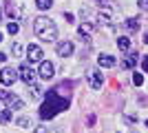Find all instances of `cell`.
Returning <instances> with one entry per match:
<instances>
[{
  "label": "cell",
  "instance_id": "6da1fadb",
  "mask_svg": "<svg viewBox=\"0 0 148 133\" xmlns=\"http://www.w3.org/2000/svg\"><path fill=\"white\" fill-rule=\"evenodd\" d=\"M69 98L66 95H60L58 91H49L47 93V100L42 102V107H40V118L42 120H51V118H56L60 111H66L69 109Z\"/></svg>",
  "mask_w": 148,
  "mask_h": 133
},
{
  "label": "cell",
  "instance_id": "7a4b0ae2",
  "mask_svg": "<svg viewBox=\"0 0 148 133\" xmlns=\"http://www.w3.org/2000/svg\"><path fill=\"white\" fill-rule=\"evenodd\" d=\"M33 33H36L40 40H44V42H53V40L58 38V27L51 18L40 16V18L33 20Z\"/></svg>",
  "mask_w": 148,
  "mask_h": 133
},
{
  "label": "cell",
  "instance_id": "3957f363",
  "mask_svg": "<svg viewBox=\"0 0 148 133\" xmlns=\"http://www.w3.org/2000/svg\"><path fill=\"white\" fill-rule=\"evenodd\" d=\"M0 102H5L9 111H13V109H22V107H25V102L20 100L18 95L9 93V91H5V89H0Z\"/></svg>",
  "mask_w": 148,
  "mask_h": 133
},
{
  "label": "cell",
  "instance_id": "277c9868",
  "mask_svg": "<svg viewBox=\"0 0 148 133\" xmlns=\"http://www.w3.org/2000/svg\"><path fill=\"white\" fill-rule=\"evenodd\" d=\"M18 80V71L11 69V67H5V69L0 71V84H5V87H9V84H13Z\"/></svg>",
  "mask_w": 148,
  "mask_h": 133
},
{
  "label": "cell",
  "instance_id": "5b68a950",
  "mask_svg": "<svg viewBox=\"0 0 148 133\" xmlns=\"http://www.w3.org/2000/svg\"><path fill=\"white\" fill-rule=\"evenodd\" d=\"M42 58H44V53H42V49H40L38 44H29V47H27V60H29L31 64L42 62Z\"/></svg>",
  "mask_w": 148,
  "mask_h": 133
},
{
  "label": "cell",
  "instance_id": "8992f818",
  "mask_svg": "<svg viewBox=\"0 0 148 133\" xmlns=\"http://www.w3.org/2000/svg\"><path fill=\"white\" fill-rule=\"evenodd\" d=\"M53 76H56V67H53L49 60H42V62H40V78H42V80H51Z\"/></svg>",
  "mask_w": 148,
  "mask_h": 133
},
{
  "label": "cell",
  "instance_id": "52a82bcc",
  "mask_svg": "<svg viewBox=\"0 0 148 133\" xmlns=\"http://www.w3.org/2000/svg\"><path fill=\"white\" fill-rule=\"evenodd\" d=\"M18 73H20V78L25 80L27 84H31V82H36V71L31 69V64H20V69H18Z\"/></svg>",
  "mask_w": 148,
  "mask_h": 133
},
{
  "label": "cell",
  "instance_id": "ba28073f",
  "mask_svg": "<svg viewBox=\"0 0 148 133\" xmlns=\"http://www.w3.org/2000/svg\"><path fill=\"white\" fill-rule=\"evenodd\" d=\"M88 84H91V89H102V84H104V76H102L97 69L88 71Z\"/></svg>",
  "mask_w": 148,
  "mask_h": 133
},
{
  "label": "cell",
  "instance_id": "9c48e42d",
  "mask_svg": "<svg viewBox=\"0 0 148 133\" xmlns=\"http://www.w3.org/2000/svg\"><path fill=\"white\" fill-rule=\"evenodd\" d=\"M97 64L102 67V69H111V67H115V64H117V60H115L113 56H108V53H104V56L97 58Z\"/></svg>",
  "mask_w": 148,
  "mask_h": 133
},
{
  "label": "cell",
  "instance_id": "30bf717a",
  "mask_svg": "<svg viewBox=\"0 0 148 133\" xmlns=\"http://www.w3.org/2000/svg\"><path fill=\"white\" fill-rule=\"evenodd\" d=\"M71 53H73V44L69 42V40H64V42L58 44V56L60 58H69Z\"/></svg>",
  "mask_w": 148,
  "mask_h": 133
},
{
  "label": "cell",
  "instance_id": "8fae6325",
  "mask_svg": "<svg viewBox=\"0 0 148 133\" xmlns=\"http://www.w3.org/2000/svg\"><path fill=\"white\" fill-rule=\"evenodd\" d=\"M137 58H139L137 53H128V56L122 60V69H133V67L137 64Z\"/></svg>",
  "mask_w": 148,
  "mask_h": 133
},
{
  "label": "cell",
  "instance_id": "7c38bea8",
  "mask_svg": "<svg viewBox=\"0 0 148 133\" xmlns=\"http://www.w3.org/2000/svg\"><path fill=\"white\" fill-rule=\"evenodd\" d=\"M117 47L122 51H128L130 49V40H128V36H119L117 38Z\"/></svg>",
  "mask_w": 148,
  "mask_h": 133
},
{
  "label": "cell",
  "instance_id": "4fadbf2b",
  "mask_svg": "<svg viewBox=\"0 0 148 133\" xmlns=\"http://www.w3.org/2000/svg\"><path fill=\"white\" fill-rule=\"evenodd\" d=\"M126 29L128 31H137L139 29V18H128L126 20Z\"/></svg>",
  "mask_w": 148,
  "mask_h": 133
},
{
  "label": "cell",
  "instance_id": "5bb4252c",
  "mask_svg": "<svg viewBox=\"0 0 148 133\" xmlns=\"http://www.w3.org/2000/svg\"><path fill=\"white\" fill-rule=\"evenodd\" d=\"M77 33H80L82 38H88V36H91V22H84V25H80Z\"/></svg>",
  "mask_w": 148,
  "mask_h": 133
},
{
  "label": "cell",
  "instance_id": "9a60e30c",
  "mask_svg": "<svg viewBox=\"0 0 148 133\" xmlns=\"http://www.w3.org/2000/svg\"><path fill=\"white\" fill-rule=\"evenodd\" d=\"M36 7H38V9H42V11H47V9L53 7V0H36Z\"/></svg>",
  "mask_w": 148,
  "mask_h": 133
},
{
  "label": "cell",
  "instance_id": "2e32d148",
  "mask_svg": "<svg viewBox=\"0 0 148 133\" xmlns=\"http://www.w3.org/2000/svg\"><path fill=\"white\" fill-rule=\"evenodd\" d=\"M9 120H11V111H9V109H2V111H0V124H7Z\"/></svg>",
  "mask_w": 148,
  "mask_h": 133
},
{
  "label": "cell",
  "instance_id": "e0dca14e",
  "mask_svg": "<svg viewBox=\"0 0 148 133\" xmlns=\"http://www.w3.org/2000/svg\"><path fill=\"white\" fill-rule=\"evenodd\" d=\"M7 31L11 33V36H16V33L20 31V25H18V22H16V20H11V22L7 25Z\"/></svg>",
  "mask_w": 148,
  "mask_h": 133
},
{
  "label": "cell",
  "instance_id": "ac0fdd59",
  "mask_svg": "<svg viewBox=\"0 0 148 133\" xmlns=\"http://www.w3.org/2000/svg\"><path fill=\"white\" fill-rule=\"evenodd\" d=\"M36 133H62L60 127H53V129H47V127H38Z\"/></svg>",
  "mask_w": 148,
  "mask_h": 133
},
{
  "label": "cell",
  "instance_id": "d6986e66",
  "mask_svg": "<svg viewBox=\"0 0 148 133\" xmlns=\"http://www.w3.org/2000/svg\"><path fill=\"white\" fill-rule=\"evenodd\" d=\"M133 84H135V87H142L144 84V76L142 73H137V71L133 73Z\"/></svg>",
  "mask_w": 148,
  "mask_h": 133
},
{
  "label": "cell",
  "instance_id": "ffe728a7",
  "mask_svg": "<svg viewBox=\"0 0 148 133\" xmlns=\"http://www.w3.org/2000/svg\"><path fill=\"white\" fill-rule=\"evenodd\" d=\"M29 89H31V98H38V95L42 93V91H40V87H38L36 82H31V84H29Z\"/></svg>",
  "mask_w": 148,
  "mask_h": 133
},
{
  "label": "cell",
  "instance_id": "44dd1931",
  "mask_svg": "<svg viewBox=\"0 0 148 133\" xmlns=\"http://www.w3.org/2000/svg\"><path fill=\"white\" fill-rule=\"evenodd\" d=\"M137 5H139L142 11H148V0H137Z\"/></svg>",
  "mask_w": 148,
  "mask_h": 133
},
{
  "label": "cell",
  "instance_id": "7402d4cb",
  "mask_svg": "<svg viewBox=\"0 0 148 133\" xmlns=\"http://www.w3.org/2000/svg\"><path fill=\"white\" fill-rule=\"evenodd\" d=\"M11 51H13V56H20V53H22V47H20V44H13Z\"/></svg>",
  "mask_w": 148,
  "mask_h": 133
},
{
  "label": "cell",
  "instance_id": "603a6c76",
  "mask_svg": "<svg viewBox=\"0 0 148 133\" xmlns=\"http://www.w3.org/2000/svg\"><path fill=\"white\" fill-rule=\"evenodd\" d=\"M16 124H18V127H29V120H27V118H20Z\"/></svg>",
  "mask_w": 148,
  "mask_h": 133
},
{
  "label": "cell",
  "instance_id": "cb8c5ba5",
  "mask_svg": "<svg viewBox=\"0 0 148 133\" xmlns=\"http://www.w3.org/2000/svg\"><path fill=\"white\" fill-rule=\"evenodd\" d=\"M142 67H144V71H146V73H148V56H146V58H144V60H142Z\"/></svg>",
  "mask_w": 148,
  "mask_h": 133
},
{
  "label": "cell",
  "instance_id": "d4e9b609",
  "mask_svg": "<svg viewBox=\"0 0 148 133\" xmlns=\"http://www.w3.org/2000/svg\"><path fill=\"white\" fill-rule=\"evenodd\" d=\"M5 60H7V56H5V53H0V62H5Z\"/></svg>",
  "mask_w": 148,
  "mask_h": 133
},
{
  "label": "cell",
  "instance_id": "484cf974",
  "mask_svg": "<svg viewBox=\"0 0 148 133\" xmlns=\"http://www.w3.org/2000/svg\"><path fill=\"white\" fill-rule=\"evenodd\" d=\"M144 42H148V31H146V36H144Z\"/></svg>",
  "mask_w": 148,
  "mask_h": 133
},
{
  "label": "cell",
  "instance_id": "4316f807",
  "mask_svg": "<svg viewBox=\"0 0 148 133\" xmlns=\"http://www.w3.org/2000/svg\"><path fill=\"white\" fill-rule=\"evenodd\" d=\"M0 22H2V11H0Z\"/></svg>",
  "mask_w": 148,
  "mask_h": 133
},
{
  "label": "cell",
  "instance_id": "83f0119b",
  "mask_svg": "<svg viewBox=\"0 0 148 133\" xmlns=\"http://www.w3.org/2000/svg\"><path fill=\"white\" fill-rule=\"evenodd\" d=\"M0 42H2V33H0Z\"/></svg>",
  "mask_w": 148,
  "mask_h": 133
},
{
  "label": "cell",
  "instance_id": "f1b7e54d",
  "mask_svg": "<svg viewBox=\"0 0 148 133\" xmlns=\"http://www.w3.org/2000/svg\"><path fill=\"white\" fill-rule=\"evenodd\" d=\"M146 127H148V120H146Z\"/></svg>",
  "mask_w": 148,
  "mask_h": 133
}]
</instances>
